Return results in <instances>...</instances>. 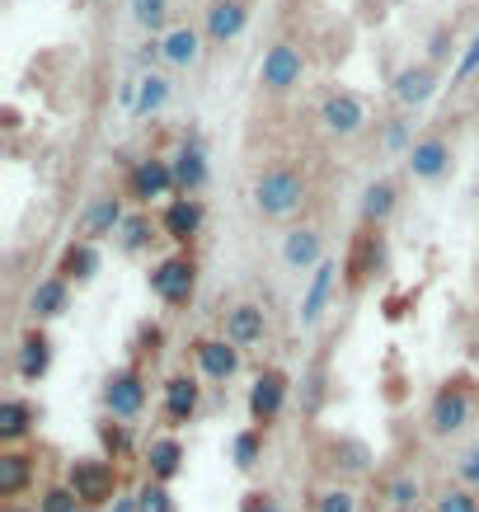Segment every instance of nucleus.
Masks as SVG:
<instances>
[{"label":"nucleus","mask_w":479,"mask_h":512,"mask_svg":"<svg viewBox=\"0 0 479 512\" xmlns=\"http://www.w3.org/2000/svg\"><path fill=\"white\" fill-rule=\"evenodd\" d=\"M376 264H381V235L376 231H362L353 245V259H348V278L362 282L367 273H376Z\"/></svg>","instance_id":"7c9ffc66"},{"label":"nucleus","mask_w":479,"mask_h":512,"mask_svg":"<svg viewBox=\"0 0 479 512\" xmlns=\"http://www.w3.org/2000/svg\"><path fill=\"white\" fill-rule=\"evenodd\" d=\"M437 512H479L475 489H447V494L437 498Z\"/></svg>","instance_id":"ea45409f"},{"label":"nucleus","mask_w":479,"mask_h":512,"mask_svg":"<svg viewBox=\"0 0 479 512\" xmlns=\"http://www.w3.org/2000/svg\"><path fill=\"white\" fill-rule=\"evenodd\" d=\"M198 400H202V386L193 376H170L165 381V419L170 423H188L198 414Z\"/></svg>","instance_id":"b1692460"},{"label":"nucleus","mask_w":479,"mask_h":512,"mask_svg":"<svg viewBox=\"0 0 479 512\" xmlns=\"http://www.w3.org/2000/svg\"><path fill=\"white\" fill-rule=\"evenodd\" d=\"M137 503H141V512H174L170 489H165V484H155V480H146L137 489Z\"/></svg>","instance_id":"c9c22d12"},{"label":"nucleus","mask_w":479,"mask_h":512,"mask_svg":"<svg viewBox=\"0 0 479 512\" xmlns=\"http://www.w3.org/2000/svg\"><path fill=\"white\" fill-rule=\"evenodd\" d=\"M94 273H99V245H90V240H71V245L62 249L57 278H66V282H90Z\"/></svg>","instance_id":"393cba45"},{"label":"nucleus","mask_w":479,"mask_h":512,"mask_svg":"<svg viewBox=\"0 0 479 512\" xmlns=\"http://www.w3.org/2000/svg\"><path fill=\"white\" fill-rule=\"evenodd\" d=\"M127 5H132V19H137L151 38H155V29L165 24V10H170V0H127Z\"/></svg>","instance_id":"72a5a7b5"},{"label":"nucleus","mask_w":479,"mask_h":512,"mask_svg":"<svg viewBox=\"0 0 479 512\" xmlns=\"http://www.w3.org/2000/svg\"><path fill=\"white\" fill-rule=\"evenodd\" d=\"M263 334H268V320H263V306H254V301H240V306L221 315V339L235 343V348H249Z\"/></svg>","instance_id":"f3484780"},{"label":"nucleus","mask_w":479,"mask_h":512,"mask_svg":"<svg viewBox=\"0 0 479 512\" xmlns=\"http://www.w3.org/2000/svg\"><path fill=\"white\" fill-rule=\"evenodd\" d=\"M287 390H292V381H287V372H278V367H263V372L254 376V386H249V419H254L259 433L287 409Z\"/></svg>","instance_id":"39448f33"},{"label":"nucleus","mask_w":479,"mask_h":512,"mask_svg":"<svg viewBox=\"0 0 479 512\" xmlns=\"http://www.w3.org/2000/svg\"><path fill=\"white\" fill-rule=\"evenodd\" d=\"M259 451H263V433H259V428H245V433L231 437V461L240 470H254V466H259Z\"/></svg>","instance_id":"473e14b6"},{"label":"nucleus","mask_w":479,"mask_h":512,"mask_svg":"<svg viewBox=\"0 0 479 512\" xmlns=\"http://www.w3.org/2000/svg\"><path fill=\"white\" fill-rule=\"evenodd\" d=\"M329 466L334 470H343V475H367L371 470V447L367 442H357V437H334L329 442Z\"/></svg>","instance_id":"bb28decb"},{"label":"nucleus","mask_w":479,"mask_h":512,"mask_svg":"<svg viewBox=\"0 0 479 512\" xmlns=\"http://www.w3.org/2000/svg\"><path fill=\"white\" fill-rule=\"evenodd\" d=\"M301 76H306V57H301V47L296 43H273L268 52H263V66H259L263 90L287 94L292 85H301Z\"/></svg>","instance_id":"423d86ee"},{"label":"nucleus","mask_w":479,"mask_h":512,"mask_svg":"<svg viewBox=\"0 0 479 512\" xmlns=\"http://www.w3.org/2000/svg\"><path fill=\"white\" fill-rule=\"evenodd\" d=\"M15 372L24 376V381H43V376L52 372V339H47L43 329H29V334L19 339Z\"/></svg>","instance_id":"aec40b11"},{"label":"nucleus","mask_w":479,"mask_h":512,"mask_svg":"<svg viewBox=\"0 0 479 512\" xmlns=\"http://www.w3.org/2000/svg\"><path fill=\"white\" fill-rule=\"evenodd\" d=\"M66 301H71V282L66 278H43L38 287L29 292V315L43 325V320H57L66 311Z\"/></svg>","instance_id":"5701e85b"},{"label":"nucleus","mask_w":479,"mask_h":512,"mask_svg":"<svg viewBox=\"0 0 479 512\" xmlns=\"http://www.w3.org/2000/svg\"><path fill=\"white\" fill-rule=\"evenodd\" d=\"M282 264L292 268V273H315V268L325 264V235L315 231V226H292V231L282 235Z\"/></svg>","instance_id":"f8f14e48"},{"label":"nucleus","mask_w":479,"mask_h":512,"mask_svg":"<svg viewBox=\"0 0 479 512\" xmlns=\"http://www.w3.org/2000/svg\"><path fill=\"white\" fill-rule=\"evenodd\" d=\"M123 198L118 193H99V198L85 202V212H80V240H90V245H99V240H109V235L123 231Z\"/></svg>","instance_id":"6e6552de"},{"label":"nucleus","mask_w":479,"mask_h":512,"mask_svg":"<svg viewBox=\"0 0 479 512\" xmlns=\"http://www.w3.org/2000/svg\"><path fill=\"white\" fill-rule=\"evenodd\" d=\"M174 188H179L174 184V165L165 156H146L127 170V193L137 202H160V198H170Z\"/></svg>","instance_id":"0eeeda50"},{"label":"nucleus","mask_w":479,"mask_h":512,"mask_svg":"<svg viewBox=\"0 0 479 512\" xmlns=\"http://www.w3.org/2000/svg\"><path fill=\"white\" fill-rule=\"evenodd\" d=\"M66 484H71V494L85 503V508H104L118 489V470H113L109 456H76L71 470H66Z\"/></svg>","instance_id":"f03ea898"},{"label":"nucleus","mask_w":479,"mask_h":512,"mask_svg":"<svg viewBox=\"0 0 479 512\" xmlns=\"http://www.w3.org/2000/svg\"><path fill=\"white\" fill-rule=\"evenodd\" d=\"M320 123H325L334 137H357V132L367 127V104L348 90H334V94H325V104H320Z\"/></svg>","instance_id":"9d476101"},{"label":"nucleus","mask_w":479,"mask_h":512,"mask_svg":"<svg viewBox=\"0 0 479 512\" xmlns=\"http://www.w3.org/2000/svg\"><path fill=\"white\" fill-rule=\"evenodd\" d=\"M193 357H198V367L207 381H231L240 372V348L226 339H198L193 343Z\"/></svg>","instance_id":"6ab92c4d"},{"label":"nucleus","mask_w":479,"mask_h":512,"mask_svg":"<svg viewBox=\"0 0 479 512\" xmlns=\"http://www.w3.org/2000/svg\"><path fill=\"white\" fill-rule=\"evenodd\" d=\"M386 498L395 503V512H400V508H418V480H414V475H395V480L386 484Z\"/></svg>","instance_id":"e433bc0d"},{"label":"nucleus","mask_w":479,"mask_h":512,"mask_svg":"<svg viewBox=\"0 0 479 512\" xmlns=\"http://www.w3.org/2000/svg\"><path fill=\"white\" fill-rule=\"evenodd\" d=\"M461 480L470 484V489H479V451H470V456L461 461Z\"/></svg>","instance_id":"a18cd8bd"},{"label":"nucleus","mask_w":479,"mask_h":512,"mask_svg":"<svg viewBox=\"0 0 479 512\" xmlns=\"http://www.w3.org/2000/svg\"><path fill=\"white\" fill-rule=\"evenodd\" d=\"M151 240H155V226L146 212H132V217L123 221V231H118V249H123V254H141Z\"/></svg>","instance_id":"2f4dec72"},{"label":"nucleus","mask_w":479,"mask_h":512,"mask_svg":"<svg viewBox=\"0 0 479 512\" xmlns=\"http://www.w3.org/2000/svg\"><path fill=\"white\" fill-rule=\"evenodd\" d=\"M33 428V404L10 395V400H0V442H19V437H29Z\"/></svg>","instance_id":"c756f323"},{"label":"nucleus","mask_w":479,"mask_h":512,"mask_svg":"<svg viewBox=\"0 0 479 512\" xmlns=\"http://www.w3.org/2000/svg\"><path fill=\"white\" fill-rule=\"evenodd\" d=\"M437 94V66L433 62H414L395 71V99H400L404 109H418V104H428Z\"/></svg>","instance_id":"a211bd4d"},{"label":"nucleus","mask_w":479,"mask_h":512,"mask_svg":"<svg viewBox=\"0 0 479 512\" xmlns=\"http://www.w3.org/2000/svg\"><path fill=\"white\" fill-rule=\"evenodd\" d=\"M99 442H104V451H109L113 461L127 456V447H132V437H127L123 423H99Z\"/></svg>","instance_id":"58836bf2"},{"label":"nucleus","mask_w":479,"mask_h":512,"mask_svg":"<svg viewBox=\"0 0 479 512\" xmlns=\"http://www.w3.org/2000/svg\"><path fill=\"white\" fill-rule=\"evenodd\" d=\"M315 512H357V494L334 484V489H325V494L315 498Z\"/></svg>","instance_id":"4c0bfd02"},{"label":"nucleus","mask_w":479,"mask_h":512,"mask_svg":"<svg viewBox=\"0 0 479 512\" xmlns=\"http://www.w3.org/2000/svg\"><path fill=\"white\" fill-rule=\"evenodd\" d=\"M395 207H400V193H395L390 179H371V184L362 188V226H367V231H381V226L395 217Z\"/></svg>","instance_id":"412c9836"},{"label":"nucleus","mask_w":479,"mask_h":512,"mask_svg":"<svg viewBox=\"0 0 479 512\" xmlns=\"http://www.w3.org/2000/svg\"><path fill=\"white\" fill-rule=\"evenodd\" d=\"M5 512H33V508H5Z\"/></svg>","instance_id":"de8ad7c7"},{"label":"nucleus","mask_w":479,"mask_h":512,"mask_svg":"<svg viewBox=\"0 0 479 512\" xmlns=\"http://www.w3.org/2000/svg\"><path fill=\"white\" fill-rule=\"evenodd\" d=\"M170 104V76H160V71H146L137 76V113L132 118H151Z\"/></svg>","instance_id":"c85d7f7f"},{"label":"nucleus","mask_w":479,"mask_h":512,"mask_svg":"<svg viewBox=\"0 0 479 512\" xmlns=\"http://www.w3.org/2000/svg\"><path fill=\"white\" fill-rule=\"evenodd\" d=\"M33 484V456L24 451H5L0 456V498H15Z\"/></svg>","instance_id":"cd10ccee"},{"label":"nucleus","mask_w":479,"mask_h":512,"mask_svg":"<svg viewBox=\"0 0 479 512\" xmlns=\"http://www.w3.org/2000/svg\"><path fill=\"white\" fill-rule=\"evenodd\" d=\"M479 71V33L475 38H470V47H465V57H461V66H456V85H461V80H470Z\"/></svg>","instance_id":"79ce46f5"},{"label":"nucleus","mask_w":479,"mask_h":512,"mask_svg":"<svg viewBox=\"0 0 479 512\" xmlns=\"http://www.w3.org/2000/svg\"><path fill=\"white\" fill-rule=\"evenodd\" d=\"M80 508H85V503L71 494V484H57V489H47V494L38 498V512H80Z\"/></svg>","instance_id":"f704fd0d"},{"label":"nucleus","mask_w":479,"mask_h":512,"mask_svg":"<svg viewBox=\"0 0 479 512\" xmlns=\"http://www.w3.org/2000/svg\"><path fill=\"white\" fill-rule=\"evenodd\" d=\"M386 151H404V156L414 151V141H409V123H404V118H395V123L386 127Z\"/></svg>","instance_id":"a19ab883"},{"label":"nucleus","mask_w":479,"mask_h":512,"mask_svg":"<svg viewBox=\"0 0 479 512\" xmlns=\"http://www.w3.org/2000/svg\"><path fill=\"white\" fill-rule=\"evenodd\" d=\"M202 221H207V207H202L198 198H170L165 212H160V231H165V240H174V245H188V240L202 231Z\"/></svg>","instance_id":"2eb2a0df"},{"label":"nucleus","mask_w":479,"mask_h":512,"mask_svg":"<svg viewBox=\"0 0 479 512\" xmlns=\"http://www.w3.org/2000/svg\"><path fill=\"white\" fill-rule=\"evenodd\" d=\"M104 409L113 419H137L146 409V381H141L137 367H123V372H113L104 381Z\"/></svg>","instance_id":"1a4fd4ad"},{"label":"nucleus","mask_w":479,"mask_h":512,"mask_svg":"<svg viewBox=\"0 0 479 512\" xmlns=\"http://www.w3.org/2000/svg\"><path fill=\"white\" fill-rule=\"evenodd\" d=\"M165 66H179V71H188V66L202 62V33L188 29V24H179V29H170L165 38Z\"/></svg>","instance_id":"a878e982"},{"label":"nucleus","mask_w":479,"mask_h":512,"mask_svg":"<svg viewBox=\"0 0 479 512\" xmlns=\"http://www.w3.org/2000/svg\"><path fill=\"white\" fill-rule=\"evenodd\" d=\"M301 202H306V174L292 170V165H273V170H263L254 179V207H259V217H292L301 212Z\"/></svg>","instance_id":"f257e3e1"},{"label":"nucleus","mask_w":479,"mask_h":512,"mask_svg":"<svg viewBox=\"0 0 479 512\" xmlns=\"http://www.w3.org/2000/svg\"><path fill=\"white\" fill-rule=\"evenodd\" d=\"M447 57H451V33L437 29L433 33V47H428V62H447Z\"/></svg>","instance_id":"c03bdc74"},{"label":"nucleus","mask_w":479,"mask_h":512,"mask_svg":"<svg viewBox=\"0 0 479 512\" xmlns=\"http://www.w3.org/2000/svg\"><path fill=\"white\" fill-rule=\"evenodd\" d=\"M339 259H325V264L310 273V282H306V296H301V325L306 329H315L320 320H325V311H329V296H334V287H339Z\"/></svg>","instance_id":"9b49d317"},{"label":"nucleus","mask_w":479,"mask_h":512,"mask_svg":"<svg viewBox=\"0 0 479 512\" xmlns=\"http://www.w3.org/2000/svg\"><path fill=\"white\" fill-rule=\"evenodd\" d=\"M470 419H475V390L465 386V381H447V386L433 395L428 428H433L437 437H451V433H461Z\"/></svg>","instance_id":"20e7f679"},{"label":"nucleus","mask_w":479,"mask_h":512,"mask_svg":"<svg viewBox=\"0 0 479 512\" xmlns=\"http://www.w3.org/2000/svg\"><path fill=\"white\" fill-rule=\"evenodd\" d=\"M151 282V292L165 301V306H188L193 301V287H198V264L188 259V254H170V259H160V264L146 273Z\"/></svg>","instance_id":"7ed1b4c3"},{"label":"nucleus","mask_w":479,"mask_h":512,"mask_svg":"<svg viewBox=\"0 0 479 512\" xmlns=\"http://www.w3.org/2000/svg\"><path fill=\"white\" fill-rule=\"evenodd\" d=\"M249 24V5L245 0H212L207 5V19H202V33L207 43H235Z\"/></svg>","instance_id":"dca6fc26"},{"label":"nucleus","mask_w":479,"mask_h":512,"mask_svg":"<svg viewBox=\"0 0 479 512\" xmlns=\"http://www.w3.org/2000/svg\"><path fill=\"white\" fill-rule=\"evenodd\" d=\"M170 165H174V184H179L184 198H198L202 188H207V151H202L198 137L179 141V151L170 156Z\"/></svg>","instance_id":"4468645a"},{"label":"nucleus","mask_w":479,"mask_h":512,"mask_svg":"<svg viewBox=\"0 0 479 512\" xmlns=\"http://www.w3.org/2000/svg\"><path fill=\"white\" fill-rule=\"evenodd\" d=\"M400 512H418V508H400Z\"/></svg>","instance_id":"09e8293b"},{"label":"nucleus","mask_w":479,"mask_h":512,"mask_svg":"<svg viewBox=\"0 0 479 512\" xmlns=\"http://www.w3.org/2000/svg\"><path fill=\"white\" fill-rule=\"evenodd\" d=\"M146 470H151L155 484H170L179 470H184V442L179 437H151L146 447Z\"/></svg>","instance_id":"4be33fe9"},{"label":"nucleus","mask_w":479,"mask_h":512,"mask_svg":"<svg viewBox=\"0 0 479 512\" xmlns=\"http://www.w3.org/2000/svg\"><path fill=\"white\" fill-rule=\"evenodd\" d=\"M240 512H282V508H278V498H273V494H263V489H254V494H245Z\"/></svg>","instance_id":"37998d69"},{"label":"nucleus","mask_w":479,"mask_h":512,"mask_svg":"<svg viewBox=\"0 0 479 512\" xmlns=\"http://www.w3.org/2000/svg\"><path fill=\"white\" fill-rule=\"evenodd\" d=\"M404 165H409V174L423 179V184H442L451 174V146L442 137H418L414 151L404 156Z\"/></svg>","instance_id":"ddd939ff"},{"label":"nucleus","mask_w":479,"mask_h":512,"mask_svg":"<svg viewBox=\"0 0 479 512\" xmlns=\"http://www.w3.org/2000/svg\"><path fill=\"white\" fill-rule=\"evenodd\" d=\"M113 512H141V503H137V498H113Z\"/></svg>","instance_id":"49530a36"}]
</instances>
